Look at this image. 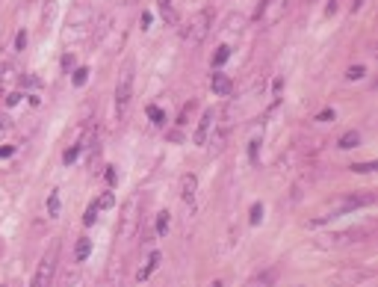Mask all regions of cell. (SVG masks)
Returning <instances> with one entry per match:
<instances>
[{
	"instance_id": "cell-1",
	"label": "cell",
	"mask_w": 378,
	"mask_h": 287,
	"mask_svg": "<svg viewBox=\"0 0 378 287\" xmlns=\"http://www.w3.org/2000/svg\"><path fill=\"white\" fill-rule=\"evenodd\" d=\"M210 27H213V15H210V9H198V12L189 18V24L184 27V42H186L189 48L201 45L204 36L210 33Z\"/></svg>"
},
{
	"instance_id": "cell-2",
	"label": "cell",
	"mask_w": 378,
	"mask_h": 287,
	"mask_svg": "<svg viewBox=\"0 0 378 287\" xmlns=\"http://www.w3.org/2000/svg\"><path fill=\"white\" fill-rule=\"evenodd\" d=\"M89 24H92V9H89V3H86V0H77V3H74V9H71V15H68L65 42H68V39H77V36H83Z\"/></svg>"
},
{
	"instance_id": "cell-3",
	"label": "cell",
	"mask_w": 378,
	"mask_h": 287,
	"mask_svg": "<svg viewBox=\"0 0 378 287\" xmlns=\"http://www.w3.org/2000/svg\"><path fill=\"white\" fill-rule=\"evenodd\" d=\"M130 98H133V65L127 63L118 74V83H116V113L124 116L127 107H130Z\"/></svg>"
},
{
	"instance_id": "cell-4",
	"label": "cell",
	"mask_w": 378,
	"mask_h": 287,
	"mask_svg": "<svg viewBox=\"0 0 378 287\" xmlns=\"http://www.w3.org/2000/svg\"><path fill=\"white\" fill-rule=\"evenodd\" d=\"M56 252H60V246L54 243V246H50V252L42 257V263H38L36 275H32V287H48V284H50L54 269H56Z\"/></svg>"
},
{
	"instance_id": "cell-5",
	"label": "cell",
	"mask_w": 378,
	"mask_h": 287,
	"mask_svg": "<svg viewBox=\"0 0 378 287\" xmlns=\"http://www.w3.org/2000/svg\"><path fill=\"white\" fill-rule=\"evenodd\" d=\"M136 210H139V201H136V198H130V201L124 204V210H122V228H118V237H122V240H130V237H133V231H136V225H139Z\"/></svg>"
},
{
	"instance_id": "cell-6",
	"label": "cell",
	"mask_w": 378,
	"mask_h": 287,
	"mask_svg": "<svg viewBox=\"0 0 378 287\" xmlns=\"http://www.w3.org/2000/svg\"><path fill=\"white\" fill-rule=\"evenodd\" d=\"M216 125V113L213 110H204V116H201V122H198V130H195V145H207V139H210V128Z\"/></svg>"
},
{
	"instance_id": "cell-7",
	"label": "cell",
	"mask_w": 378,
	"mask_h": 287,
	"mask_svg": "<svg viewBox=\"0 0 378 287\" xmlns=\"http://www.w3.org/2000/svg\"><path fill=\"white\" fill-rule=\"evenodd\" d=\"M195 190H198V178L195 175H184V181H180V198L184 201H192L195 198Z\"/></svg>"
},
{
	"instance_id": "cell-8",
	"label": "cell",
	"mask_w": 378,
	"mask_h": 287,
	"mask_svg": "<svg viewBox=\"0 0 378 287\" xmlns=\"http://www.w3.org/2000/svg\"><path fill=\"white\" fill-rule=\"evenodd\" d=\"M210 89H213L216 95H228V92H230V77H228V74H213V77H210Z\"/></svg>"
},
{
	"instance_id": "cell-9",
	"label": "cell",
	"mask_w": 378,
	"mask_h": 287,
	"mask_svg": "<svg viewBox=\"0 0 378 287\" xmlns=\"http://www.w3.org/2000/svg\"><path fill=\"white\" fill-rule=\"evenodd\" d=\"M358 145H360V133H358V130H346V133L337 139V148H343V151H346V148H358Z\"/></svg>"
},
{
	"instance_id": "cell-10",
	"label": "cell",
	"mask_w": 378,
	"mask_h": 287,
	"mask_svg": "<svg viewBox=\"0 0 378 287\" xmlns=\"http://www.w3.org/2000/svg\"><path fill=\"white\" fill-rule=\"evenodd\" d=\"M157 6H160V15H162L166 24H178V12H174L172 0H157Z\"/></svg>"
},
{
	"instance_id": "cell-11",
	"label": "cell",
	"mask_w": 378,
	"mask_h": 287,
	"mask_svg": "<svg viewBox=\"0 0 378 287\" xmlns=\"http://www.w3.org/2000/svg\"><path fill=\"white\" fill-rule=\"evenodd\" d=\"M89 252H92V240H89V237H80V240H77V249H74V257L83 263V260L89 257Z\"/></svg>"
},
{
	"instance_id": "cell-12",
	"label": "cell",
	"mask_w": 378,
	"mask_h": 287,
	"mask_svg": "<svg viewBox=\"0 0 378 287\" xmlns=\"http://www.w3.org/2000/svg\"><path fill=\"white\" fill-rule=\"evenodd\" d=\"M272 278H275V272H260V275H254L246 287H272Z\"/></svg>"
},
{
	"instance_id": "cell-13",
	"label": "cell",
	"mask_w": 378,
	"mask_h": 287,
	"mask_svg": "<svg viewBox=\"0 0 378 287\" xmlns=\"http://www.w3.org/2000/svg\"><path fill=\"white\" fill-rule=\"evenodd\" d=\"M157 266H160V255L154 252V255L148 257V266H145V269H139V275H136V278H139V281H145V278H148V275H151Z\"/></svg>"
},
{
	"instance_id": "cell-14",
	"label": "cell",
	"mask_w": 378,
	"mask_h": 287,
	"mask_svg": "<svg viewBox=\"0 0 378 287\" xmlns=\"http://www.w3.org/2000/svg\"><path fill=\"white\" fill-rule=\"evenodd\" d=\"M48 213L60 216V190H50V195H48Z\"/></svg>"
},
{
	"instance_id": "cell-15",
	"label": "cell",
	"mask_w": 378,
	"mask_h": 287,
	"mask_svg": "<svg viewBox=\"0 0 378 287\" xmlns=\"http://www.w3.org/2000/svg\"><path fill=\"white\" fill-rule=\"evenodd\" d=\"M228 57H230V48L228 45H222V48H216V54H213V65L219 68V65L228 63Z\"/></svg>"
},
{
	"instance_id": "cell-16",
	"label": "cell",
	"mask_w": 378,
	"mask_h": 287,
	"mask_svg": "<svg viewBox=\"0 0 378 287\" xmlns=\"http://www.w3.org/2000/svg\"><path fill=\"white\" fill-rule=\"evenodd\" d=\"M112 204H116V195H112V192H104V195L94 201V207H98V210H106V207H112Z\"/></svg>"
},
{
	"instance_id": "cell-17",
	"label": "cell",
	"mask_w": 378,
	"mask_h": 287,
	"mask_svg": "<svg viewBox=\"0 0 378 287\" xmlns=\"http://www.w3.org/2000/svg\"><path fill=\"white\" fill-rule=\"evenodd\" d=\"M86 80H89V68H77V71H74V77H71V83H74V86H83Z\"/></svg>"
},
{
	"instance_id": "cell-18",
	"label": "cell",
	"mask_w": 378,
	"mask_h": 287,
	"mask_svg": "<svg viewBox=\"0 0 378 287\" xmlns=\"http://www.w3.org/2000/svg\"><path fill=\"white\" fill-rule=\"evenodd\" d=\"M148 119H151L154 125H166V116H162L160 107H148Z\"/></svg>"
},
{
	"instance_id": "cell-19",
	"label": "cell",
	"mask_w": 378,
	"mask_h": 287,
	"mask_svg": "<svg viewBox=\"0 0 378 287\" xmlns=\"http://www.w3.org/2000/svg\"><path fill=\"white\" fill-rule=\"evenodd\" d=\"M364 74H366V68H364V65H352V68L346 71V77H348V80H360Z\"/></svg>"
},
{
	"instance_id": "cell-20",
	"label": "cell",
	"mask_w": 378,
	"mask_h": 287,
	"mask_svg": "<svg viewBox=\"0 0 378 287\" xmlns=\"http://www.w3.org/2000/svg\"><path fill=\"white\" fill-rule=\"evenodd\" d=\"M263 219V204H252V213H248V222L252 225H257Z\"/></svg>"
},
{
	"instance_id": "cell-21",
	"label": "cell",
	"mask_w": 378,
	"mask_h": 287,
	"mask_svg": "<svg viewBox=\"0 0 378 287\" xmlns=\"http://www.w3.org/2000/svg\"><path fill=\"white\" fill-rule=\"evenodd\" d=\"M168 222H172V219H168V213H160V216H157V234H160V237L168 231Z\"/></svg>"
},
{
	"instance_id": "cell-22",
	"label": "cell",
	"mask_w": 378,
	"mask_h": 287,
	"mask_svg": "<svg viewBox=\"0 0 378 287\" xmlns=\"http://www.w3.org/2000/svg\"><path fill=\"white\" fill-rule=\"evenodd\" d=\"M94 219H98V207L89 204V207H86V216H83V225H94Z\"/></svg>"
},
{
	"instance_id": "cell-23",
	"label": "cell",
	"mask_w": 378,
	"mask_h": 287,
	"mask_svg": "<svg viewBox=\"0 0 378 287\" xmlns=\"http://www.w3.org/2000/svg\"><path fill=\"white\" fill-rule=\"evenodd\" d=\"M77 157H80V145H71V148H68V151L62 154V160H65V163H74Z\"/></svg>"
},
{
	"instance_id": "cell-24",
	"label": "cell",
	"mask_w": 378,
	"mask_h": 287,
	"mask_svg": "<svg viewBox=\"0 0 378 287\" xmlns=\"http://www.w3.org/2000/svg\"><path fill=\"white\" fill-rule=\"evenodd\" d=\"M24 48H27V33L21 30L18 36H15V51H24Z\"/></svg>"
},
{
	"instance_id": "cell-25",
	"label": "cell",
	"mask_w": 378,
	"mask_h": 287,
	"mask_svg": "<svg viewBox=\"0 0 378 287\" xmlns=\"http://www.w3.org/2000/svg\"><path fill=\"white\" fill-rule=\"evenodd\" d=\"M116 181H118V172H116V166H106V184L112 187Z\"/></svg>"
},
{
	"instance_id": "cell-26",
	"label": "cell",
	"mask_w": 378,
	"mask_h": 287,
	"mask_svg": "<svg viewBox=\"0 0 378 287\" xmlns=\"http://www.w3.org/2000/svg\"><path fill=\"white\" fill-rule=\"evenodd\" d=\"M54 3H56V0H48V6H44V15H42V18H44V24H48V21L54 18V9H56Z\"/></svg>"
},
{
	"instance_id": "cell-27",
	"label": "cell",
	"mask_w": 378,
	"mask_h": 287,
	"mask_svg": "<svg viewBox=\"0 0 378 287\" xmlns=\"http://www.w3.org/2000/svg\"><path fill=\"white\" fill-rule=\"evenodd\" d=\"M316 122H334V110H322V113L316 116Z\"/></svg>"
},
{
	"instance_id": "cell-28",
	"label": "cell",
	"mask_w": 378,
	"mask_h": 287,
	"mask_svg": "<svg viewBox=\"0 0 378 287\" xmlns=\"http://www.w3.org/2000/svg\"><path fill=\"white\" fill-rule=\"evenodd\" d=\"M354 172H372L376 169V163H358V166H352Z\"/></svg>"
},
{
	"instance_id": "cell-29",
	"label": "cell",
	"mask_w": 378,
	"mask_h": 287,
	"mask_svg": "<svg viewBox=\"0 0 378 287\" xmlns=\"http://www.w3.org/2000/svg\"><path fill=\"white\" fill-rule=\"evenodd\" d=\"M139 24H142V30H148V24H151V12H142V18H139Z\"/></svg>"
},
{
	"instance_id": "cell-30",
	"label": "cell",
	"mask_w": 378,
	"mask_h": 287,
	"mask_svg": "<svg viewBox=\"0 0 378 287\" xmlns=\"http://www.w3.org/2000/svg\"><path fill=\"white\" fill-rule=\"evenodd\" d=\"M12 151H15L12 145H3V148H0V157H12Z\"/></svg>"
},
{
	"instance_id": "cell-31",
	"label": "cell",
	"mask_w": 378,
	"mask_h": 287,
	"mask_svg": "<svg viewBox=\"0 0 378 287\" xmlns=\"http://www.w3.org/2000/svg\"><path fill=\"white\" fill-rule=\"evenodd\" d=\"M18 101H21V95H18V92H15V95H9V98H6V104H9V107H15Z\"/></svg>"
},
{
	"instance_id": "cell-32",
	"label": "cell",
	"mask_w": 378,
	"mask_h": 287,
	"mask_svg": "<svg viewBox=\"0 0 378 287\" xmlns=\"http://www.w3.org/2000/svg\"><path fill=\"white\" fill-rule=\"evenodd\" d=\"M364 3H366V0H354V3H352V9H354V12H358V9H360V6H364Z\"/></svg>"
},
{
	"instance_id": "cell-33",
	"label": "cell",
	"mask_w": 378,
	"mask_h": 287,
	"mask_svg": "<svg viewBox=\"0 0 378 287\" xmlns=\"http://www.w3.org/2000/svg\"><path fill=\"white\" fill-rule=\"evenodd\" d=\"M3 133H6V119L0 116V136H3Z\"/></svg>"
},
{
	"instance_id": "cell-34",
	"label": "cell",
	"mask_w": 378,
	"mask_h": 287,
	"mask_svg": "<svg viewBox=\"0 0 378 287\" xmlns=\"http://www.w3.org/2000/svg\"><path fill=\"white\" fill-rule=\"evenodd\" d=\"M118 287H122V284H118Z\"/></svg>"
}]
</instances>
